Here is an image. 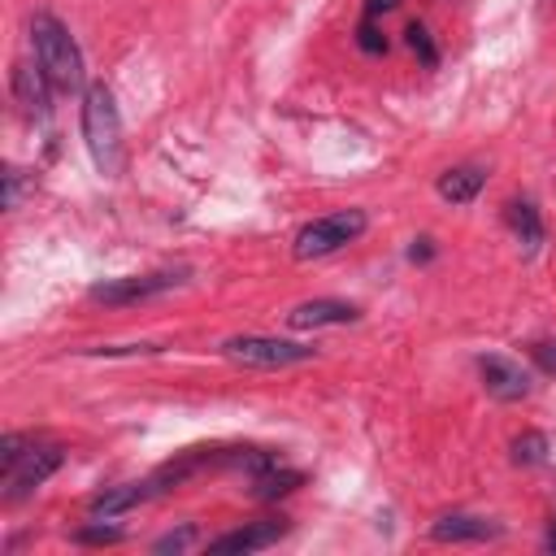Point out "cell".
<instances>
[{"label":"cell","instance_id":"obj_1","mask_svg":"<svg viewBox=\"0 0 556 556\" xmlns=\"http://www.w3.org/2000/svg\"><path fill=\"white\" fill-rule=\"evenodd\" d=\"M30 48H35V61L43 65V74L56 91H83L87 70H83V52H78L65 22H56L52 13H35L30 17Z\"/></svg>","mask_w":556,"mask_h":556},{"label":"cell","instance_id":"obj_2","mask_svg":"<svg viewBox=\"0 0 556 556\" xmlns=\"http://www.w3.org/2000/svg\"><path fill=\"white\" fill-rule=\"evenodd\" d=\"M83 143L91 152V165L113 178L122 169V117L113 104V91L104 83H91L83 91Z\"/></svg>","mask_w":556,"mask_h":556},{"label":"cell","instance_id":"obj_3","mask_svg":"<svg viewBox=\"0 0 556 556\" xmlns=\"http://www.w3.org/2000/svg\"><path fill=\"white\" fill-rule=\"evenodd\" d=\"M369 226V217L361 208H339V213H326V217H313L308 226H300L295 235V256L300 261H313V256H330L339 248H348L352 239H361Z\"/></svg>","mask_w":556,"mask_h":556},{"label":"cell","instance_id":"obj_4","mask_svg":"<svg viewBox=\"0 0 556 556\" xmlns=\"http://www.w3.org/2000/svg\"><path fill=\"white\" fill-rule=\"evenodd\" d=\"M65 452L56 443H30L9 469H0V482H4V504H17L26 500L30 491H39L56 469H61Z\"/></svg>","mask_w":556,"mask_h":556},{"label":"cell","instance_id":"obj_5","mask_svg":"<svg viewBox=\"0 0 556 556\" xmlns=\"http://www.w3.org/2000/svg\"><path fill=\"white\" fill-rule=\"evenodd\" d=\"M226 356L256 365V369H287V365H304L317 352L308 343H291V339H274V334H235L226 339Z\"/></svg>","mask_w":556,"mask_h":556},{"label":"cell","instance_id":"obj_6","mask_svg":"<svg viewBox=\"0 0 556 556\" xmlns=\"http://www.w3.org/2000/svg\"><path fill=\"white\" fill-rule=\"evenodd\" d=\"M187 278V269H161V274H130V278H104L91 287V300L100 304H139L152 295H165L169 287H178Z\"/></svg>","mask_w":556,"mask_h":556},{"label":"cell","instance_id":"obj_7","mask_svg":"<svg viewBox=\"0 0 556 556\" xmlns=\"http://www.w3.org/2000/svg\"><path fill=\"white\" fill-rule=\"evenodd\" d=\"M287 530H291L287 517H261V521H248V526H239V530H230V534H217V539L208 543V552H213V556H248V552L274 547Z\"/></svg>","mask_w":556,"mask_h":556},{"label":"cell","instance_id":"obj_8","mask_svg":"<svg viewBox=\"0 0 556 556\" xmlns=\"http://www.w3.org/2000/svg\"><path fill=\"white\" fill-rule=\"evenodd\" d=\"M478 374H482L486 395H495V400H504V404L530 395V374H526L517 361H508V356H478Z\"/></svg>","mask_w":556,"mask_h":556},{"label":"cell","instance_id":"obj_9","mask_svg":"<svg viewBox=\"0 0 556 556\" xmlns=\"http://www.w3.org/2000/svg\"><path fill=\"white\" fill-rule=\"evenodd\" d=\"M48 74H43V65L35 61V65H13V100H17V109L30 117V122H48V113H52V104H48Z\"/></svg>","mask_w":556,"mask_h":556},{"label":"cell","instance_id":"obj_10","mask_svg":"<svg viewBox=\"0 0 556 556\" xmlns=\"http://www.w3.org/2000/svg\"><path fill=\"white\" fill-rule=\"evenodd\" d=\"M356 317H361V308L348 300H304L287 313V326L291 330H317V326H348Z\"/></svg>","mask_w":556,"mask_h":556},{"label":"cell","instance_id":"obj_11","mask_svg":"<svg viewBox=\"0 0 556 556\" xmlns=\"http://www.w3.org/2000/svg\"><path fill=\"white\" fill-rule=\"evenodd\" d=\"M156 491H152V482H122V486H104V491H96L91 500H87V517L91 521H113V517H122V513H130L135 504H143V500H152Z\"/></svg>","mask_w":556,"mask_h":556},{"label":"cell","instance_id":"obj_12","mask_svg":"<svg viewBox=\"0 0 556 556\" xmlns=\"http://www.w3.org/2000/svg\"><path fill=\"white\" fill-rule=\"evenodd\" d=\"M430 534L439 543H482V539H500V526L486 517H473V513H447L430 526Z\"/></svg>","mask_w":556,"mask_h":556},{"label":"cell","instance_id":"obj_13","mask_svg":"<svg viewBox=\"0 0 556 556\" xmlns=\"http://www.w3.org/2000/svg\"><path fill=\"white\" fill-rule=\"evenodd\" d=\"M482 182H486L482 169L456 165V169H443V174H439V195H443L447 204H469V200L482 191Z\"/></svg>","mask_w":556,"mask_h":556},{"label":"cell","instance_id":"obj_14","mask_svg":"<svg viewBox=\"0 0 556 556\" xmlns=\"http://www.w3.org/2000/svg\"><path fill=\"white\" fill-rule=\"evenodd\" d=\"M508 226H513V235H517V243L526 252H539V243H543V217H539L534 200H513L508 204Z\"/></svg>","mask_w":556,"mask_h":556},{"label":"cell","instance_id":"obj_15","mask_svg":"<svg viewBox=\"0 0 556 556\" xmlns=\"http://www.w3.org/2000/svg\"><path fill=\"white\" fill-rule=\"evenodd\" d=\"M295 486H304V473L300 469H287V465H269V469L252 473V495L256 500H282Z\"/></svg>","mask_w":556,"mask_h":556},{"label":"cell","instance_id":"obj_16","mask_svg":"<svg viewBox=\"0 0 556 556\" xmlns=\"http://www.w3.org/2000/svg\"><path fill=\"white\" fill-rule=\"evenodd\" d=\"M543 456H547V439L539 430H526V434L513 439V460L517 465H543Z\"/></svg>","mask_w":556,"mask_h":556},{"label":"cell","instance_id":"obj_17","mask_svg":"<svg viewBox=\"0 0 556 556\" xmlns=\"http://www.w3.org/2000/svg\"><path fill=\"white\" fill-rule=\"evenodd\" d=\"M404 35H408V48L421 56V65H439V52H434V43H430V30H426V26H417V22H413Z\"/></svg>","mask_w":556,"mask_h":556},{"label":"cell","instance_id":"obj_18","mask_svg":"<svg viewBox=\"0 0 556 556\" xmlns=\"http://www.w3.org/2000/svg\"><path fill=\"white\" fill-rule=\"evenodd\" d=\"M191 543H195V526H178V530L161 534V539L152 543V552H187Z\"/></svg>","mask_w":556,"mask_h":556},{"label":"cell","instance_id":"obj_19","mask_svg":"<svg viewBox=\"0 0 556 556\" xmlns=\"http://www.w3.org/2000/svg\"><path fill=\"white\" fill-rule=\"evenodd\" d=\"M126 534L117 530V526H83V530H74V543H122Z\"/></svg>","mask_w":556,"mask_h":556},{"label":"cell","instance_id":"obj_20","mask_svg":"<svg viewBox=\"0 0 556 556\" xmlns=\"http://www.w3.org/2000/svg\"><path fill=\"white\" fill-rule=\"evenodd\" d=\"M30 443H35L30 434H4V439H0V469H9V465H13Z\"/></svg>","mask_w":556,"mask_h":556},{"label":"cell","instance_id":"obj_21","mask_svg":"<svg viewBox=\"0 0 556 556\" xmlns=\"http://www.w3.org/2000/svg\"><path fill=\"white\" fill-rule=\"evenodd\" d=\"M22 187H26L22 169H17V165H4V208H17V200H22Z\"/></svg>","mask_w":556,"mask_h":556},{"label":"cell","instance_id":"obj_22","mask_svg":"<svg viewBox=\"0 0 556 556\" xmlns=\"http://www.w3.org/2000/svg\"><path fill=\"white\" fill-rule=\"evenodd\" d=\"M356 43H361V48H365V52H387V39H382V35H378V26H374V22H369V17H365V22H361V30H356Z\"/></svg>","mask_w":556,"mask_h":556},{"label":"cell","instance_id":"obj_23","mask_svg":"<svg viewBox=\"0 0 556 556\" xmlns=\"http://www.w3.org/2000/svg\"><path fill=\"white\" fill-rule=\"evenodd\" d=\"M534 361L547 369V374H556V339H547V343H539L534 348Z\"/></svg>","mask_w":556,"mask_h":556},{"label":"cell","instance_id":"obj_24","mask_svg":"<svg viewBox=\"0 0 556 556\" xmlns=\"http://www.w3.org/2000/svg\"><path fill=\"white\" fill-rule=\"evenodd\" d=\"M400 0H365V17L374 22V17H382V13H391Z\"/></svg>","mask_w":556,"mask_h":556},{"label":"cell","instance_id":"obj_25","mask_svg":"<svg viewBox=\"0 0 556 556\" xmlns=\"http://www.w3.org/2000/svg\"><path fill=\"white\" fill-rule=\"evenodd\" d=\"M434 256V248H430V239H417L413 248H408V261H430Z\"/></svg>","mask_w":556,"mask_h":556},{"label":"cell","instance_id":"obj_26","mask_svg":"<svg viewBox=\"0 0 556 556\" xmlns=\"http://www.w3.org/2000/svg\"><path fill=\"white\" fill-rule=\"evenodd\" d=\"M543 543H547V552H556V526L547 530V539H543Z\"/></svg>","mask_w":556,"mask_h":556}]
</instances>
